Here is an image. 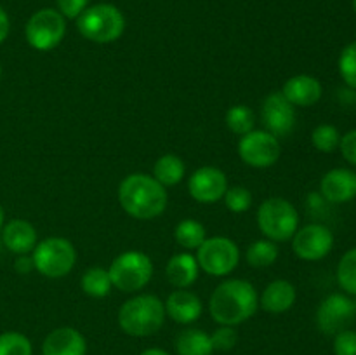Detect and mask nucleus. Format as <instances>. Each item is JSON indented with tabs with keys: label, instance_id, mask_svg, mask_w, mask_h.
Segmentation results:
<instances>
[{
	"label": "nucleus",
	"instance_id": "2",
	"mask_svg": "<svg viewBox=\"0 0 356 355\" xmlns=\"http://www.w3.org/2000/svg\"><path fill=\"white\" fill-rule=\"evenodd\" d=\"M118 202L129 216L146 221L159 218L165 211L167 191L153 176L134 173L122 180L118 187Z\"/></svg>",
	"mask_w": 356,
	"mask_h": 355
},
{
	"label": "nucleus",
	"instance_id": "42",
	"mask_svg": "<svg viewBox=\"0 0 356 355\" xmlns=\"http://www.w3.org/2000/svg\"><path fill=\"white\" fill-rule=\"evenodd\" d=\"M0 79H2V66H0Z\"/></svg>",
	"mask_w": 356,
	"mask_h": 355
},
{
	"label": "nucleus",
	"instance_id": "17",
	"mask_svg": "<svg viewBox=\"0 0 356 355\" xmlns=\"http://www.w3.org/2000/svg\"><path fill=\"white\" fill-rule=\"evenodd\" d=\"M280 93L294 106H313L322 97L323 87L316 77L294 75L284 84Z\"/></svg>",
	"mask_w": 356,
	"mask_h": 355
},
{
	"label": "nucleus",
	"instance_id": "12",
	"mask_svg": "<svg viewBox=\"0 0 356 355\" xmlns=\"http://www.w3.org/2000/svg\"><path fill=\"white\" fill-rule=\"evenodd\" d=\"M355 315V301H351L348 296L334 292L320 303L318 310H316V324L322 333L336 336L341 331L348 329V326L353 322Z\"/></svg>",
	"mask_w": 356,
	"mask_h": 355
},
{
	"label": "nucleus",
	"instance_id": "32",
	"mask_svg": "<svg viewBox=\"0 0 356 355\" xmlns=\"http://www.w3.org/2000/svg\"><path fill=\"white\" fill-rule=\"evenodd\" d=\"M225 204L232 212H245L252 205V194L243 187H232L226 190Z\"/></svg>",
	"mask_w": 356,
	"mask_h": 355
},
{
	"label": "nucleus",
	"instance_id": "27",
	"mask_svg": "<svg viewBox=\"0 0 356 355\" xmlns=\"http://www.w3.org/2000/svg\"><path fill=\"white\" fill-rule=\"evenodd\" d=\"M226 125L233 134L243 136L247 132L254 131L256 125V115L245 104H235L226 111Z\"/></svg>",
	"mask_w": 356,
	"mask_h": 355
},
{
	"label": "nucleus",
	"instance_id": "31",
	"mask_svg": "<svg viewBox=\"0 0 356 355\" xmlns=\"http://www.w3.org/2000/svg\"><path fill=\"white\" fill-rule=\"evenodd\" d=\"M337 68H339L341 79L344 80V84L356 90V40L343 49L339 61H337Z\"/></svg>",
	"mask_w": 356,
	"mask_h": 355
},
{
	"label": "nucleus",
	"instance_id": "6",
	"mask_svg": "<svg viewBox=\"0 0 356 355\" xmlns=\"http://www.w3.org/2000/svg\"><path fill=\"white\" fill-rule=\"evenodd\" d=\"M31 253L35 270L47 278L65 277L75 267V246L63 237H49L40 240Z\"/></svg>",
	"mask_w": 356,
	"mask_h": 355
},
{
	"label": "nucleus",
	"instance_id": "36",
	"mask_svg": "<svg viewBox=\"0 0 356 355\" xmlns=\"http://www.w3.org/2000/svg\"><path fill=\"white\" fill-rule=\"evenodd\" d=\"M339 150L348 162L356 166V129H353V131H348L346 134L341 136Z\"/></svg>",
	"mask_w": 356,
	"mask_h": 355
},
{
	"label": "nucleus",
	"instance_id": "18",
	"mask_svg": "<svg viewBox=\"0 0 356 355\" xmlns=\"http://www.w3.org/2000/svg\"><path fill=\"white\" fill-rule=\"evenodd\" d=\"M165 315L177 324H191L200 319L204 312L200 298L188 289H176L165 301Z\"/></svg>",
	"mask_w": 356,
	"mask_h": 355
},
{
	"label": "nucleus",
	"instance_id": "33",
	"mask_svg": "<svg viewBox=\"0 0 356 355\" xmlns=\"http://www.w3.org/2000/svg\"><path fill=\"white\" fill-rule=\"evenodd\" d=\"M236 340H238V334L233 329L232 326H221L219 329L214 331V334H211L212 347H214V352H228L232 350L236 345Z\"/></svg>",
	"mask_w": 356,
	"mask_h": 355
},
{
	"label": "nucleus",
	"instance_id": "35",
	"mask_svg": "<svg viewBox=\"0 0 356 355\" xmlns=\"http://www.w3.org/2000/svg\"><path fill=\"white\" fill-rule=\"evenodd\" d=\"M65 19H76L89 7V0H56Z\"/></svg>",
	"mask_w": 356,
	"mask_h": 355
},
{
	"label": "nucleus",
	"instance_id": "11",
	"mask_svg": "<svg viewBox=\"0 0 356 355\" xmlns=\"http://www.w3.org/2000/svg\"><path fill=\"white\" fill-rule=\"evenodd\" d=\"M334 247V233L330 228L320 223H309V225L298 228L292 237V249L296 256L305 261L323 260Z\"/></svg>",
	"mask_w": 356,
	"mask_h": 355
},
{
	"label": "nucleus",
	"instance_id": "40",
	"mask_svg": "<svg viewBox=\"0 0 356 355\" xmlns=\"http://www.w3.org/2000/svg\"><path fill=\"white\" fill-rule=\"evenodd\" d=\"M3 218H6V212H3V207L0 205V230L3 228Z\"/></svg>",
	"mask_w": 356,
	"mask_h": 355
},
{
	"label": "nucleus",
	"instance_id": "22",
	"mask_svg": "<svg viewBox=\"0 0 356 355\" xmlns=\"http://www.w3.org/2000/svg\"><path fill=\"white\" fill-rule=\"evenodd\" d=\"M177 355H212L211 334L200 329H184L176 338Z\"/></svg>",
	"mask_w": 356,
	"mask_h": 355
},
{
	"label": "nucleus",
	"instance_id": "4",
	"mask_svg": "<svg viewBox=\"0 0 356 355\" xmlns=\"http://www.w3.org/2000/svg\"><path fill=\"white\" fill-rule=\"evenodd\" d=\"M76 30L96 44H111L125 30V17L113 3H94L76 17Z\"/></svg>",
	"mask_w": 356,
	"mask_h": 355
},
{
	"label": "nucleus",
	"instance_id": "16",
	"mask_svg": "<svg viewBox=\"0 0 356 355\" xmlns=\"http://www.w3.org/2000/svg\"><path fill=\"white\" fill-rule=\"evenodd\" d=\"M86 338L75 327H58L42 343V355H86Z\"/></svg>",
	"mask_w": 356,
	"mask_h": 355
},
{
	"label": "nucleus",
	"instance_id": "23",
	"mask_svg": "<svg viewBox=\"0 0 356 355\" xmlns=\"http://www.w3.org/2000/svg\"><path fill=\"white\" fill-rule=\"evenodd\" d=\"M184 173H186L184 162L177 155H172V153L162 155L153 166V178L162 187H174V184L181 183Z\"/></svg>",
	"mask_w": 356,
	"mask_h": 355
},
{
	"label": "nucleus",
	"instance_id": "21",
	"mask_svg": "<svg viewBox=\"0 0 356 355\" xmlns=\"http://www.w3.org/2000/svg\"><path fill=\"white\" fill-rule=\"evenodd\" d=\"M198 267L197 258L190 253L174 254L165 267L167 281L177 289H186L198 278Z\"/></svg>",
	"mask_w": 356,
	"mask_h": 355
},
{
	"label": "nucleus",
	"instance_id": "19",
	"mask_svg": "<svg viewBox=\"0 0 356 355\" xmlns=\"http://www.w3.org/2000/svg\"><path fill=\"white\" fill-rule=\"evenodd\" d=\"M2 242L17 256L28 254L37 246V230L26 219H10L2 228Z\"/></svg>",
	"mask_w": 356,
	"mask_h": 355
},
{
	"label": "nucleus",
	"instance_id": "28",
	"mask_svg": "<svg viewBox=\"0 0 356 355\" xmlns=\"http://www.w3.org/2000/svg\"><path fill=\"white\" fill-rule=\"evenodd\" d=\"M337 282L348 294L356 296V247L346 251L337 265Z\"/></svg>",
	"mask_w": 356,
	"mask_h": 355
},
{
	"label": "nucleus",
	"instance_id": "41",
	"mask_svg": "<svg viewBox=\"0 0 356 355\" xmlns=\"http://www.w3.org/2000/svg\"><path fill=\"white\" fill-rule=\"evenodd\" d=\"M353 9H355V13H356V0H353Z\"/></svg>",
	"mask_w": 356,
	"mask_h": 355
},
{
	"label": "nucleus",
	"instance_id": "15",
	"mask_svg": "<svg viewBox=\"0 0 356 355\" xmlns=\"http://www.w3.org/2000/svg\"><path fill=\"white\" fill-rule=\"evenodd\" d=\"M320 194L327 202L344 204L356 197V173L344 167L329 171L320 181Z\"/></svg>",
	"mask_w": 356,
	"mask_h": 355
},
{
	"label": "nucleus",
	"instance_id": "3",
	"mask_svg": "<svg viewBox=\"0 0 356 355\" xmlns=\"http://www.w3.org/2000/svg\"><path fill=\"white\" fill-rule=\"evenodd\" d=\"M165 322V306L155 294H138L118 310V326L129 336L145 338L159 333Z\"/></svg>",
	"mask_w": 356,
	"mask_h": 355
},
{
	"label": "nucleus",
	"instance_id": "34",
	"mask_svg": "<svg viewBox=\"0 0 356 355\" xmlns=\"http://www.w3.org/2000/svg\"><path fill=\"white\" fill-rule=\"evenodd\" d=\"M334 354L356 355V331L344 329L334 338Z\"/></svg>",
	"mask_w": 356,
	"mask_h": 355
},
{
	"label": "nucleus",
	"instance_id": "24",
	"mask_svg": "<svg viewBox=\"0 0 356 355\" xmlns=\"http://www.w3.org/2000/svg\"><path fill=\"white\" fill-rule=\"evenodd\" d=\"M174 239L184 249H198L207 239V230L197 219H183L174 230Z\"/></svg>",
	"mask_w": 356,
	"mask_h": 355
},
{
	"label": "nucleus",
	"instance_id": "38",
	"mask_svg": "<svg viewBox=\"0 0 356 355\" xmlns=\"http://www.w3.org/2000/svg\"><path fill=\"white\" fill-rule=\"evenodd\" d=\"M9 30H10L9 16H7L6 9L0 6V44H2V42L7 38V35H9Z\"/></svg>",
	"mask_w": 356,
	"mask_h": 355
},
{
	"label": "nucleus",
	"instance_id": "9",
	"mask_svg": "<svg viewBox=\"0 0 356 355\" xmlns=\"http://www.w3.org/2000/svg\"><path fill=\"white\" fill-rule=\"evenodd\" d=\"M238 246L228 237H211L197 249V263L212 277L228 275L238 267Z\"/></svg>",
	"mask_w": 356,
	"mask_h": 355
},
{
	"label": "nucleus",
	"instance_id": "20",
	"mask_svg": "<svg viewBox=\"0 0 356 355\" xmlns=\"http://www.w3.org/2000/svg\"><path fill=\"white\" fill-rule=\"evenodd\" d=\"M296 298H298V292H296L294 284H291L285 278H278V281L270 282L264 287L259 303L266 312L284 313L294 306Z\"/></svg>",
	"mask_w": 356,
	"mask_h": 355
},
{
	"label": "nucleus",
	"instance_id": "25",
	"mask_svg": "<svg viewBox=\"0 0 356 355\" xmlns=\"http://www.w3.org/2000/svg\"><path fill=\"white\" fill-rule=\"evenodd\" d=\"M80 284H82L83 292L90 298H104V296L110 294L111 287H113L110 274L101 267H92L83 271Z\"/></svg>",
	"mask_w": 356,
	"mask_h": 355
},
{
	"label": "nucleus",
	"instance_id": "8",
	"mask_svg": "<svg viewBox=\"0 0 356 355\" xmlns=\"http://www.w3.org/2000/svg\"><path fill=\"white\" fill-rule=\"evenodd\" d=\"M66 35V19L59 10L45 7L30 16L24 26L26 42L37 51H52L63 42Z\"/></svg>",
	"mask_w": 356,
	"mask_h": 355
},
{
	"label": "nucleus",
	"instance_id": "26",
	"mask_svg": "<svg viewBox=\"0 0 356 355\" xmlns=\"http://www.w3.org/2000/svg\"><path fill=\"white\" fill-rule=\"evenodd\" d=\"M278 247L273 240H256L247 249V263L254 268H266L277 261Z\"/></svg>",
	"mask_w": 356,
	"mask_h": 355
},
{
	"label": "nucleus",
	"instance_id": "5",
	"mask_svg": "<svg viewBox=\"0 0 356 355\" xmlns=\"http://www.w3.org/2000/svg\"><path fill=\"white\" fill-rule=\"evenodd\" d=\"M257 225L268 240L285 242L298 232L299 212L292 202L280 197H271L257 209Z\"/></svg>",
	"mask_w": 356,
	"mask_h": 355
},
{
	"label": "nucleus",
	"instance_id": "13",
	"mask_svg": "<svg viewBox=\"0 0 356 355\" xmlns=\"http://www.w3.org/2000/svg\"><path fill=\"white\" fill-rule=\"evenodd\" d=\"M261 118L270 134L275 138H285L296 127V108L289 103L287 97L282 93H270L263 101Z\"/></svg>",
	"mask_w": 356,
	"mask_h": 355
},
{
	"label": "nucleus",
	"instance_id": "29",
	"mask_svg": "<svg viewBox=\"0 0 356 355\" xmlns=\"http://www.w3.org/2000/svg\"><path fill=\"white\" fill-rule=\"evenodd\" d=\"M312 143L318 152L332 153L334 150L339 148L341 132L337 131L336 125L332 124H320L318 127L313 129Z\"/></svg>",
	"mask_w": 356,
	"mask_h": 355
},
{
	"label": "nucleus",
	"instance_id": "10",
	"mask_svg": "<svg viewBox=\"0 0 356 355\" xmlns=\"http://www.w3.org/2000/svg\"><path fill=\"white\" fill-rule=\"evenodd\" d=\"M280 153V141L268 131H250L240 138L238 155L250 167L266 169L275 166Z\"/></svg>",
	"mask_w": 356,
	"mask_h": 355
},
{
	"label": "nucleus",
	"instance_id": "14",
	"mask_svg": "<svg viewBox=\"0 0 356 355\" xmlns=\"http://www.w3.org/2000/svg\"><path fill=\"white\" fill-rule=\"evenodd\" d=\"M188 190L200 204H214L225 197L228 190V178L219 167L204 166L191 174L188 180Z\"/></svg>",
	"mask_w": 356,
	"mask_h": 355
},
{
	"label": "nucleus",
	"instance_id": "1",
	"mask_svg": "<svg viewBox=\"0 0 356 355\" xmlns=\"http://www.w3.org/2000/svg\"><path fill=\"white\" fill-rule=\"evenodd\" d=\"M259 308V294L250 282L229 278L214 289L209 301L212 319L221 326H238L249 320Z\"/></svg>",
	"mask_w": 356,
	"mask_h": 355
},
{
	"label": "nucleus",
	"instance_id": "30",
	"mask_svg": "<svg viewBox=\"0 0 356 355\" xmlns=\"http://www.w3.org/2000/svg\"><path fill=\"white\" fill-rule=\"evenodd\" d=\"M31 341L17 331H6L0 334V355H31Z\"/></svg>",
	"mask_w": 356,
	"mask_h": 355
},
{
	"label": "nucleus",
	"instance_id": "7",
	"mask_svg": "<svg viewBox=\"0 0 356 355\" xmlns=\"http://www.w3.org/2000/svg\"><path fill=\"white\" fill-rule=\"evenodd\" d=\"M111 285L124 292H136L153 277V263L141 251H125L118 254L108 270Z\"/></svg>",
	"mask_w": 356,
	"mask_h": 355
},
{
	"label": "nucleus",
	"instance_id": "39",
	"mask_svg": "<svg viewBox=\"0 0 356 355\" xmlns=\"http://www.w3.org/2000/svg\"><path fill=\"white\" fill-rule=\"evenodd\" d=\"M139 355H169L165 350L162 348H146L145 352H141Z\"/></svg>",
	"mask_w": 356,
	"mask_h": 355
},
{
	"label": "nucleus",
	"instance_id": "37",
	"mask_svg": "<svg viewBox=\"0 0 356 355\" xmlns=\"http://www.w3.org/2000/svg\"><path fill=\"white\" fill-rule=\"evenodd\" d=\"M14 268H16L17 274H30L31 270H35L33 267V260L31 258H28L26 254H21L19 258L16 260V263H14Z\"/></svg>",
	"mask_w": 356,
	"mask_h": 355
}]
</instances>
